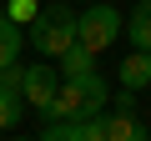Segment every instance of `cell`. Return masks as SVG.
Returning a JSON list of instances; mask_svg holds the SVG:
<instances>
[{"mask_svg": "<svg viewBox=\"0 0 151 141\" xmlns=\"http://www.w3.org/2000/svg\"><path fill=\"white\" fill-rule=\"evenodd\" d=\"M111 106V86L101 81V70H86V76H60V91L55 101L40 111V121H60V116H96Z\"/></svg>", "mask_w": 151, "mask_h": 141, "instance_id": "obj_1", "label": "cell"}, {"mask_svg": "<svg viewBox=\"0 0 151 141\" xmlns=\"http://www.w3.org/2000/svg\"><path fill=\"white\" fill-rule=\"evenodd\" d=\"M76 40V15L70 5H40V15L30 20V45L40 60H55L65 45Z\"/></svg>", "mask_w": 151, "mask_h": 141, "instance_id": "obj_2", "label": "cell"}, {"mask_svg": "<svg viewBox=\"0 0 151 141\" xmlns=\"http://www.w3.org/2000/svg\"><path fill=\"white\" fill-rule=\"evenodd\" d=\"M126 35V20H121V10L116 5H86L81 15H76V40H81L86 50H111L116 40Z\"/></svg>", "mask_w": 151, "mask_h": 141, "instance_id": "obj_3", "label": "cell"}, {"mask_svg": "<svg viewBox=\"0 0 151 141\" xmlns=\"http://www.w3.org/2000/svg\"><path fill=\"white\" fill-rule=\"evenodd\" d=\"M20 76H25V65H0V131H10L20 126L25 116V91H20Z\"/></svg>", "mask_w": 151, "mask_h": 141, "instance_id": "obj_4", "label": "cell"}, {"mask_svg": "<svg viewBox=\"0 0 151 141\" xmlns=\"http://www.w3.org/2000/svg\"><path fill=\"white\" fill-rule=\"evenodd\" d=\"M20 91H25V106H35V111H45L50 101H55V91H60V70L55 65H25V76H20Z\"/></svg>", "mask_w": 151, "mask_h": 141, "instance_id": "obj_5", "label": "cell"}, {"mask_svg": "<svg viewBox=\"0 0 151 141\" xmlns=\"http://www.w3.org/2000/svg\"><path fill=\"white\" fill-rule=\"evenodd\" d=\"M121 86L126 91H146L151 86V50H136L131 45V55L121 60Z\"/></svg>", "mask_w": 151, "mask_h": 141, "instance_id": "obj_6", "label": "cell"}, {"mask_svg": "<svg viewBox=\"0 0 151 141\" xmlns=\"http://www.w3.org/2000/svg\"><path fill=\"white\" fill-rule=\"evenodd\" d=\"M151 126L136 121V111H111L106 116V141H146Z\"/></svg>", "mask_w": 151, "mask_h": 141, "instance_id": "obj_7", "label": "cell"}, {"mask_svg": "<svg viewBox=\"0 0 151 141\" xmlns=\"http://www.w3.org/2000/svg\"><path fill=\"white\" fill-rule=\"evenodd\" d=\"M126 40L136 50H151V0H136L126 15Z\"/></svg>", "mask_w": 151, "mask_h": 141, "instance_id": "obj_8", "label": "cell"}, {"mask_svg": "<svg viewBox=\"0 0 151 141\" xmlns=\"http://www.w3.org/2000/svg\"><path fill=\"white\" fill-rule=\"evenodd\" d=\"M55 70H60V76H86V70H96V50H86L81 40H70L55 55Z\"/></svg>", "mask_w": 151, "mask_h": 141, "instance_id": "obj_9", "label": "cell"}, {"mask_svg": "<svg viewBox=\"0 0 151 141\" xmlns=\"http://www.w3.org/2000/svg\"><path fill=\"white\" fill-rule=\"evenodd\" d=\"M20 45H25V30H20L10 15H0V65L20 60Z\"/></svg>", "mask_w": 151, "mask_h": 141, "instance_id": "obj_10", "label": "cell"}, {"mask_svg": "<svg viewBox=\"0 0 151 141\" xmlns=\"http://www.w3.org/2000/svg\"><path fill=\"white\" fill-rule=\"evenodd\" d=\"M5 15H10L15 25H30V20L40 15V5H35V0H5Z\"/></svg>", "mask_w": 151, "mask_h": 141, "instance_id": "obj_11", "label": "cell"}, {"mask_svg": "<svg viewBox=\"0 0 151 141\" xmlns=\"http://www.w3.org/2000/svg\"><path fill=\"white\" fill-rule=\"evenodd\" d=\"M0 15H5V0H0Z\"/></svg>", "mask_w": 151, "mask_h": 141, "instance_id": "obj_12", "label": "cell"}]
</instances>
